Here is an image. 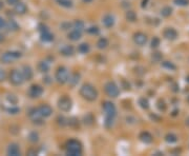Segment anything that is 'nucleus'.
<instances>
[{
  "instance_id": "f257e3e1",
  "label": "nucleus",
  "mask_w": 189,
  "mask_h": 156,
  "mask_svg": "<svg viewBox=\"0 0 189 156\" xmlns=\"http://www.w3.org/2000/svg\"><path fill=\"white\" fill-rule=\"evenodd\" d=\"M80 95L88 101H94L98 97V91L90 83H85L80 89Z\"/></svg>"
},
{
  "instance_id": "c03bdc74",
  "label": "nucleus",
  "mask_w": 189,
  "mask_h": 156,
  "mask_svg": "<svg viewBox=\"0 0 189 156\" xmlns=\"http://www.w3.org/2000/svg\"><path fill=\"white\" fill-rule=\"evenodd\" d=\"M148 1V0H143V2H142V7H144V6H146V2Z\"/></svg>"
},
{
  "instance_id": "79ce46f5",
  "label": "nucleus",
  "mask_w": 189,
  "mask_h": 156,
  "mask_svg": "<svg viewBox=\"0 0 189 156\" xmlns=\"http://www.w3.org/2000/svg\"><path fill=\"white\" fill-rule=\"evenodd\" d=\"M9 112H10V113H12V114H16V113L19 112V109H18V108H10Z\"/></svg>"
},
{
  "instance_id": "c9c22d12",
  "label": "nucleus",
  "mask_w": 189,
  "mask_h": 156,
  "mask_svg": "<svg viewBox=\"0 0 189 156\" xmlns=\"http://www.w3.org/2000/svg\"><path fill=\"white\" fill-rule=\"evenodd\" d=\"M6 78V73L4 70H2V69H0V82H2V81H4Z\"/></svg>"
},
{
  "instance_id": "6e6552de",
  "label": "nucleus",
  "mask_w": 189,
  "mask_h": 156,
  "mask_svg": "<svg viewBox=\"0 0 189 156\" xmlns=\"http://www.w3.org/2000/svg\"><path fill=\"white\" fill-rule=\"evenodd\" d=\"M103 110L105 111L106 113V116H109V117H116L117 115V109L115 107V104L112 103L111 101H105L103 103Z\"/></svg>"
},
{
  "instance_id": "c756f323",
  "label": "nucleus",
  "mask_w": 189,
  "mask_h": 156,
  "mask_svg": "<svg viewBox=\"0 0 189 156\" xmlns=\"http://www.w3.org/2000/svg\"><path fill=\"white\" fill-rule=\"evenodd\" d=\"M6 27H9V29L12 30V31H17L18 29H19V27H18V24L16 23V21H14V20H11L9 23H6Z\"/></svg>"
},
{
  "instance_id": "f03ea898",
  "label": "nucleus",
  "mask_w": 189,
  "mask_h": 156,
  "mask_svg": "<svg viewBox=\"0 0 189 156\" xmlns=\"http://www.w3.org/2000/svg\"><path fill=\"white\" fill-rule=\"evenodd\" d=\"M66 154L70 156H79L82 154V145L76 139H70L66 144Z\"/></svg>"
},
{
  "instance_id": "a19ab883",
  "label": "nucleus",
  "mask_w": 189,
  "mask_h": 156,
  "mask_svg": "<svg viewBox=\"0 0 189 156\" xmlns=\"http://www.w3.org/2000/svg\"><path fill=\"white\" fill-rule=\"evenodd\" d=\"M6 2L10 4V6H15L19 2V0H6Z\"/></svg>"
},
{
  "instance_id": "1a4fd4ad",
  "label": "nucleus",
  "mask_w": 189,
  "mask_h": 156,
  "mask_svg": "<svg viewBox=\"0 0 189 156\" xmlns=\"http://www.w3.org/2000/svg\"><path fill=\"white\" fill-rule=\"evenodd\" d=\"M42 93H43V88L40 86L39 84H33L29 90V95L32 97V98L40 97L42 95Z\"/></svg>"
},
{
  "instance_id": "4be33fe9",
  "label": "nucleus",
  "mask_w": 189,
  "mask_h": 156,
  "mask_svg": "<svg viewBox=\"0 0 189 156\" xmlns=\"http://www.w3.org/2000/svg\"><path fill=\"white\" fill-rule=\"evenodd\" d=\"M38 69H39L40 72H47L50 70V65L46 61H40L39 65H38Z\"/></svg>"
},
{
  "instance_id": "cd10ccee",
  "label": "nucleus",
  "mask_w": 189,
  "mask_h": 156,
  "mask_svg": "<svg viewBox=\"0 0 189 156\" xmlns=\"http://www.w3.org/2000/svg\"><path fill=\"white\" fill-rule=\"evenodd\" d=\"M57 2L60 4L61 6H64V7H70L71 6H73L71 0H57Z\"/></svg>"
},
{
  "instance_id": "2eb2a0df",
  "label": "nucleus",
  "mask_w": 189,
  "mask_h": 156,
  "mask_svg": "<svg viewBox=\"0 0 189 156\" xmlns=\"http://www.w3.org/2000/svg\"><path fill=\"white\" fill-rule=\"evenodd\" d=\"M22 74H23V77H24V80H30L33 78V70L32 68L29 65H24L23 66V71H22Z\"/></svg>"
},
{
  "instance_id": "e433bc0d",
  "label": "nucleus",
  "mask_w": 189,
  "mask_h": 156,
  "mask_svg": "<svg viewBox=\"0 0 189 156\" xmlns=\"http://www.w3.org/2000/svg\"><path fill=\"white\" fill-rule=\"evenodd\" d=\"M159 44H160V39H159V38H157V37H155L154 39H152V41H151V47L152 48H157Z\"/></svg>"
},
{
  "instance_id": "f3484780",
  "label": "nucleus",
  "mask_w": 189,
  "mask_h": 156,
  "mask_svg": "<svg viewBox=\"0 0 189 156\" xmlns=\"http://www.w3.org/2000/svg\"><path fill=\"white\" fill-rule=\"evenodd\" d=\"M60 53L63 56H70L74 54V48L71 45L65 44L60 48Z\"/></svg>"
},
{
  "instance_id": "f704fd0d",
  "label": "nucleus",
  "mask_w": 189,
  "mask_h": 156,
  "mask_svg": "<svg viewBox=\"0 0 189 156\" xmlns=\"http://www.w3.org/2000/svg\"><path fill=\"white\" fill-rule=\"evenodd\" d=\"M166 140H167L168 142H175V140H177V137L172 134H168L167 136H166Z\"/></svg>"
},
{
  "instance_id": "5701e85b",
  "label": "nucleus",
  "mask_w": 189,
  "mask_h": 156,
  "mask_svg": "<svg viewBox=\"0 0 189 156\" xmlns=\"http://www.w3.org/2000/svg\"><path fill=\"white\" fill-rule=\"evenodd\" d=\"M107 45H108V40L106 39L105 37H102L100 38V39L98 40V42H97V47H98L99 48H107Z\"/></svg>"
},
{
  "instance_id": "72a5a7b5",
  "label": "nucleus",
  "mask_w": 189,
  "mask_h": 156,
  "mask_svg": "<svg viewBox=\"0 0 189 156\" xmlns=\"http://www.w3.org/2000/svg\"><path fill=\"white\" fill-rule=\"evenodd\" d=\"M171 14V9H169V7H164V9L162 10V15L163 16H169V15Z\"/></svg>"
},
{
  "instance_id": "393cba45",
  "label": "nucleus",
  "mask_w": 189,
  "mask_h": 156,
  "mask_svg": "<svg viewBox=\"0 0 189 156\" xmlns=\"http://www.w3.org/2000/svg\"><path fill=\"white\" fill-rule=\"evenodd\" d=\"M73 25H74V29L80 31V32H82V31L84 30V22L82 21V20H76Z\"/></svg>"
},
{
  "instance_id": "423d86ee",
  "label": "nucleus",
  "mask_w": 189,
  "mask_h": 156,
  "mask_svg": "<svg viewBox=\"0 0 189 156\" xmlns=\"http://www.w3.org/2000/svg\"><path fill=\"white\" fill-rule=\"evenodd\" d=\"M104 89H105V92H106L107 95H108L109 97H112V98L117 97L120 93V90H119L118 86H117L114 81H108V82L105 84Z\"/></svg>"
},
{
  "instance_id": "c85d7f7f",
  "label": "nucleus",
  "mask_w": 189,
  "mask_h": 156,
  "mask_svg": "<svg viewBox=\"0 0 189 156\" xmlns=\"http://www.w3.org/2000/svg\"><path fill=\"white\" fill-rule=\"evenodd\" d=\"M84 122H85V124H87V126H91L94 122V117L91 114H87L85 117H84Z\"/></svg>"
},
{
  "instance_id": "b1692460",
  "label": "nucleus",
  "mask_w": 189,
  "mask_h": 156,
  "mask_svg": "<svg viewBox=\"0 0 189 156\" xmlns=\"http://www.w3.org/2000/svg\"><path fill=\"white\" fill-rule=\"evenodd\" d=\"M90 48H89V44L88 43H81L80 45L78 47V51L82 54H86V53L89 52Z\"/></svg>"
},
{
  "instance_id": "a211bd4d",
  "label": "nucleus",
  "mask_w": 189,
  "mask_h": 156,
  "mask_svg": "<svg viewBox=\"0 0 189 156\" xmlns=\"http://www.w3.org/2000/svg\"><path fill=\"white\" fill-rule=\"evenodd\" d=\"M53 39H54V35L48 30L44 31V32L41 33V40H42V41L50 42V41H52Z\"/></svg>"
},
{
  "instance_id": "20e7f679",
  "label": "nucleus",
  "mask_w": 189,
  "mask_h": 156,
  "mask_svg": "<svg viewBox=\"0 0 189 156\" xmlns=\"http://www.w3.org/2000/svg\"><path fill=\"white\" fill-rule=\"evenodd\" d=\"M10 81H11L14 86H20V84H22L24 81L23 74L18 70H13L11 74H10Z\"/></svg>"
},
{
  "instance_id": "ddd939ff",
  "label": "nucleus",
  "mask_w": 189,
  "mask_h": 156,
  "mask_svg": "<svg viewBox=\"0 0 189 156\" xmlns=\"http://www.w3.org/2000/svg\"><path fill=\"white\" fill-rule=\"evenodd\" d=\"M7 155L10 156H19L20 155V149L19 145L17 144H11L7 148Z\"/></svg>"
},
{
  "instance_id": "37998d69",
  "label": "nucleus",
  "mask_w": 189,
  "mask_h": 156,
  "mask_svg": "<svg viewBox=\"0 0 189 156\" xmlns=\"http://www.w3.org/2000/svg\"><path fill=\"white\" fill-rule=\"evenodd\" d=\"M164 66H167V68H169V69H175V66L173 65L172 63H168V62H165Z\"/></svg>"
},
{
  "instance_id": "2f4dec72",
  "label": "nucleus",
  "mask_w": 189,
  "mask_h": 156,
  "mask_svg": "<svg viewBox=\"0 0 189 156\" xmlns=\"http://www.w3.org/2000/svg\"><path fill=\"white\" fill-rule=\"evenodd\" d=\"M87 32L91 35H97L99 34V29L98 27H90L89 29H87Z\"/></svg>"
},
{
  "instance_id": "412c9836",
  "label": "nucleus",
  "mask_w": 189,
  "mask_h": 156,
  "mask_svg": "<svg viewBox=\"0 0 189 156\" xmlns=\"http://www.w3.org/2000/svg\"><path fill=\"white\" fill-rule=\"evenodd\" d=\"M164 36L167 38V39H175V38L177 37V32L173 29H167L164 32Z\"/></svg>"
},
{
  "instance_id": "09e8293b",
  "label": "nucleus",
  "mask_w": 189,
  "mask_h": 156,
  "mask_svg": "<svg viewBox=\"0 0 189 156\" xmlns=\"http://www.w3.org/2000/svg\"><path fill=\"white\" fill-rule=\"evenodd\" d=\"M188 100H189V98H188Z\"/></svg>"
},
{
  "instance_id": "7ed1b4c3",
  "label": "nucleus",
  "mask_w": 189,
  "mask_h": 156,
  "mask_svg": "<svg viewBox=\"0 0 189 156\" xmlns=\"http://www.w3.org/2000/svg\"><path fill=\"white\" fill-rule=\"evenodd\" d=\"M56 80L58 81L59 83H65L68 81V79H70V74H68V71L67 69L64 68V66H60V68H58V70L56 71Z\"/></svg>"
},
{
  "instance_id": "473e14b6",
  "label": "nucleus",
  "mask_w": 189,
  "mask_h": 156,
  "mask_svg": "<svg viewBox=\"0 0 189 156\" xmlns=\"http://www.w3.org/2000/svg\"><path fill=\"white\" fill-rule=\"evenodd\" d=\"M29 138H30V141H33V142H36L38 140V134L36 132H32L30 134V136H29Z\"/></svg>"
},
{
  "instance_id": "6ab92c4d",
  "label": "nucleus",
  "mask_w": 189,
  "mask_h": 156,
  "mask_svg": "<svg viewBox=\"0 0 189 156\" xmlns=\"http://www.w3.org/2000/svg\"><path fill=\"white\" fill-rule=\"evenodd\" d=\"M140 139H141L143 142H145V144H150V142L152 141V136L150 135V133H148V132H142L141 134H140Z\"/></svg>"
},
{
  "instance_id": "a18cd8bd",
  "label": "nucleus",
  "mask_w": 189,
  "mask_h": 156,
  "mask_svg": "<svg viewBox=\"0 0 189 156\" xmlns=\"http://www.w3.org/2000/svg\"><path fill=\"white\" fill-rule=\"evenodd\" d=\"M3 40H4V36L1 34V33H0V42H2Z\"/></svg>"
},
{
  "instance_id": "4468645a",
  "label": "nucleus",
  "mask_w": 189,
  "mask_h": 156,
  "mask_svg": "<svg viewBox=\"0 0 189 156\" xmlns=\"http://www.w3.org/2000/svg\"><path fill=\"white\" fill-rule=\"evenodd\" d=\"M102 22H103L104 27H114L115 24V18L111 16V15H105V16L103 17V19H102Z\"/></svg>"
},
{
  "instance_id": "4c0bfd02",
  "label": "nucleus",
  "mask_w": 189,
  "mask_h": 156,
  "mask_svg": "<svg viewBox=\"0 0 189 156\" xmlns=\"http://www.w3.org/2000/svg\"><path fill=\"white\" fill-rule=\"evenodd\" d=\"M4 27H6V22L2 17H0V29H4Z\"/></svg>"
},
{
  "instance_id": "9d476101",
  "label": "nucleus",
  "mask_w": 189,
  "mask_h": 156,
  "mask_svg": "<svg viewBox=\"0 0 189 156\" xmlns=\"http://www.w3.org/2000/svg\"><path fill=\"white\" fill-rule=\"evenodd\" d=\"M29 116L30 117V119L33 120L34 124H42L41 121H42L43 116L40 114L39 109H32L29 113Z\"/></svg>"
},
{
  "instance_id": "7c9ffc66",
  "label": "nucleus",
  "mask_w": 189,
  "mask_h": 156,
  "mask_svg": "<svg viewBox=\"0 0 189 156\" xmlns=\"http://www.w3.org/2000/svg\"><path fill=\"white\" fill-rule=\"evenodd\" d=\"M139 104L142 107L143 109H148V107H149V103H148V100L146 98H144V97H142V98H140L139 100Z\"/></svg>"
},
{
  "instance_id": "39448f33",
  "label": "nucleus",
  "mask_w": 189,
  "mask_h": 156,
  "mask_svg": "<svg viewBox=\"0 0 189 156\" xmlns=\"http://www.w3.org/2000/svg\"><path fill=\"white\" fill-rule=\"evenodd\" d=\"M21 57V53L16 52V51H11V52H6L1 56V61L4 63H10L13 61L19 59Z\"/></svg>"
},
{
  "instance_id": "f8f14e48",
  "label": "nucleus",
  "mask_w": 189,
  "mask_h": 156,
  "mask_svg": "<svg viewBox=\"0 0 189 156\" xmlns=\"http://www.w3.org/2000/svg\"><path fill=\"white\" fill-rule=\"evenodd\" d=\"M38 109H39L40 114H41L43 117H50L53 113V109L50 108L48 104H41Z\"/></svg>"
},
{
  "instance_id": "de8ad7c7",
  "label": "nucleus",
  "mask_w": 189,
  "mask_h": 156,
  "mask_svg": "<svg viewBox=\"0 0 189 156\" xmlns=\"http://www.w3.org/2000/svg\"><path fill=\"white\" fill-rule=\"evenodd\" d=\"M93 0H83V2H85V3H89V2H91Z\"/></svg>"
},
{
  "instance_id": "9b49d317",
  "label": "nucleus",
  "mask_w": 189,
  "mask_h": 156,
  "mask_svg": "<svg viewBox=\"0 0 189 156\" xmlns=\"http://www.w3.org/2000/svg\"><path fill=\"white\" fill-rule=\"evenodd\" d=\"M134 41L138 45H144L147 41V36L142 32H138L134 35Z\"/></svg>"
},
{
  "instance_id": "49530a36",
  "label": "nucleus",
  "mask_w": 189,
  "mask_h": 156,
  "mask_svg": "<svg viewBox=\"0 0 189 156\" xmlns=\"http://www.w3.org/2000/svg\"><path fill=\"white\" fill-rule=\"evenodd\" d=\"M1 9H3V2L0 0V10H1Z\"/></svg>"
},
{
  "instance_id": "aec40b11",
  "label": "nucleus",
  "mask_w": 189,
  "mask_h": 156,
  "mask_svg": "<svg viewBox=\"0 0 189 156\" xmlns=\"http://www.w3.org/2000/svg\"><path fill=\"white\" fill-rule=\"evenodd\" d=\"M81 32L78 30H74L71 31V32L68 34V38H70V40H73V41H77V40H79L81 38Z\"/></svg>"
},
{
  "instance_id": "ea45409f",
  "label": "nucleus",
  "mask_w": 189,
  "mask_h": 156,
  "mask_svg": "<svg viewBox=\"0 0 189 156\" xmlns=\"http://www.w3.org/2000/svg\"><path fill=\"white\" fill-rule=\"evenodd\" d=\"M7 99H9V101L13 102V103H16L17 102V98L14 95H10L9 97H7Z\"/></svg>"
},
{
  "instance_id": "0eeeda50",
  "label": "nucleus",
  "mask_w": 189,
  "mask_h": 156,
  "mask_svg": "<svg viewBox=\"0 0 189 156\" xmlns=\"http://www.w3.org/2000/svg\"><path fill=\"white\" fill-rule=\"evenodd\" d=\"M58 107H59V109L61 111L68 112L71 109V100L66 96L61 97L59 99V101H58Z\"/></svg>"
},
{
  "instance_id": "bb28decb",
  "label": "nucleus",
  "mask_w": 189,
  "mask_h": 156,
  "mask_svg": "<svg viewBox=\"0 0 189 156\" xmlns=\"http://www.w3.org/2000/svg\"><path fill=\"white\" fill-rule=\"evenodd\" d=\"M79 77H80V75L77 73H75V74H73L71 76H70V83L71 84V86H76L78 82H79Z\"/></svg>"
},
{
  "instance_id": "a878e982",
  "label": "nucleus",
  "mask_w": 189,
  "mask_h": 156,
  "mask_svg": "<svg viewBox=\"0 0 189 156\" xmlns=\"http://www.w3.org/2000/svg\"><path fill=\"white\" fill-rule=\"evenodd\" d=\"M126 19L128 20V21H131V22L136 21L137 14L134 11H127L126 12Z\"/></svg>"
},
{
  "instance_id": "58836bf2",
  "label": "nucleus",
  "mask_w": 189,
  "mask_h": 156,
  "mask_svg": "<svg viewBox=\"0 0 189 156\" xmlns=\"http://www.w3.org/2000/svg\"><path fill=\"white\" fill-rule=\"evenodd\" d=\"M175 3L180 4V6H186L188 2H187V0H175Z\"/></svg>"
},
{
  "instance_id": "dca6fc26",
  "label": "nucleus",
  "mask_w": 189,
  "mask_h": 156,
  "mask_svg": "<svg viewBox=\"0 0 189 156\" xmlns=\"http://www.w3.org/2000/svg\"><path fill=\"white\" fill-rule=\"evenodd\" d=\"M27 11V7L26 6H25V3H23V2H18L17 4H15V12L17 13V14L19 15H23L25 14Z\"/></svg>"
}]
</instances>
